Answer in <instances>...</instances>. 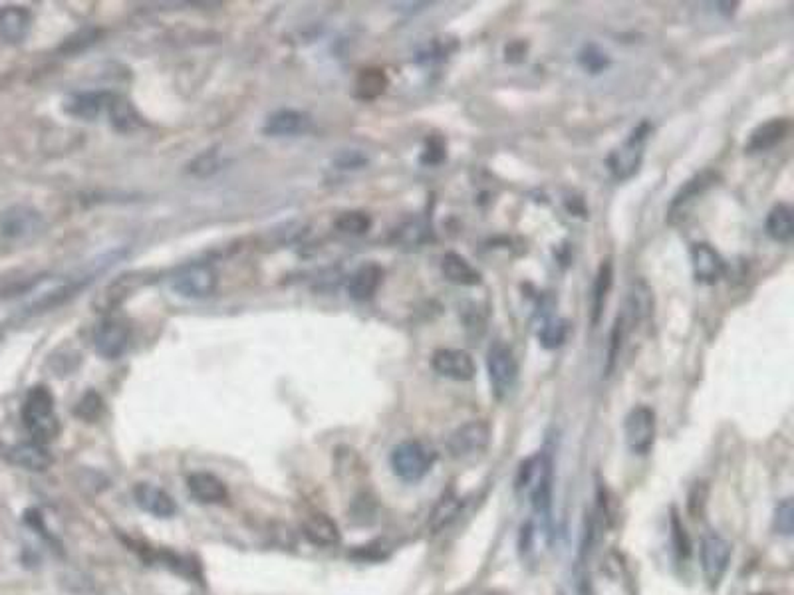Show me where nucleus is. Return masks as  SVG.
Listing matches in <instances>:
<instances>
[{"label":"nucleus","instance_id":"20e7f679","mask_svg":"<svg viewBox=\"0 0 794 595\" xmlns=\"http://www.w3.org/2000/svg\"><path fill=\"white\" fill-rule=\"evenodd\" d=\"M650 135H652V125L648 122H642L638 128L627 135V140L620 145V148L610 153V158H607V169H610V175L616 181L632 179L634 175L640 171L645 153V143H648Z\"/></svg>","mask_w":794,"mask_h":595},{"label":"nucleus","instance_id":"4be33fe9","mask_svg":"<svg viewBox=\"0 0 794 595\" xmlns=\"http://www.w3.org/2000/svg\"><path fill=\"white\" fill-rule=\"evenodd\" d=\"M302 534L306 538L320 545V548H332L340 544V528L338 524L324 512H312L302 520Z\"/></svg>","mask_w":794,"mask_h":595},{"label":"nucleus","instance_id":"423d86ee","mask_svg":"<svg viewBox=\"0 0 794 595\" xmlns=\"http://www.w3.org/2000/svg\"><path fill=\"white\" fill-rule=\"evenodd\" d=\"M487 369L493 385V393L497 395V399H505L518 382V362L513 347L507 346L505 341H495L488 347Z\"/></svg>","mask_w":794,"mask_h":595},{"label":"nucleus","instance_id":"7c9ffc66","mask_svg":"<svg viewBox=\"0 0 794 595\" xmlns=\"http://www.w3.org/2000/svg\"><path fill=\"white\" fill-rule=\"evenodd\" d=\"M334 227L340 232L350 234V237H361L371 229V217L364 211H346L338 214Z\"/></svg>","mask_w":794,"mask_h":595},{"label":"nucleus","instance_id":"9b49d317","mask_svg":"<svg viewBox=\"0 0 794 595\" xmlns=\"http://www.w3.org/2000/svg\"><path fill=\"white\" fill-rule=\"evenodd\" d=\"M488 443H491V427H488V423L469 421L451 433L447 448L455 458H467L487 451Z\"/></svg>","mask_w":794,"mask_h":595},{"label":"nucleus","instance_id":"ea45409f","mask_svg":"<svg viewBox=\"0 0 794 595\" xmlns=\"http://www.w3.org/2000/svg\"><path fill=\"white\" fill-rule=\"evenodd\" d=\"M705 500H707V484H705V482H698V484L693 486V491H691V494H689V512L693 514L695 506L699 504V510H701V514H703Z\"/></svg>","mask_w":794,"mask_h":595},{"label":"nucleus","instance_id":"a878e982","mask_svg":"<svg viewBox=\"0 0 794 595\" xmlns=\"http://www.w3.org/2000/svg\"><path fill=\"white\" fill-rule=\"evenodd\" d=\"M441 272H443V276L451 282V284L457 286L481 284V275H479V270L470 265L465 257L457 255V252H447V255L441 258Z\"/></svg>","mask_w":794,"mask_h":595},{"label":"nucleus","instance_id":"7ed1b4c3","mask_svg":"<svg viewBox=\"0 0 794 595\" xmlns=\"http://www.w3.org/2000/svg\"><path fill=\"white\" fill-rule=\"evenodd\" d=\"M219 286V275L211 262H189L169 278V288L187 300L211 298Z\"/></svg>","mask_w":794,"mask_h":595},{"label":"nucleus","instance_id":"c9c22d12","mask_svg":"<svg viewBox=\"0 0 794 595\" xmlns=\"http://www.w3.org/2000/svg\"><path fill=\"white\" fill-rule=\"evenodd\" d=\"M580 64L586 68V70L598 74L606 70L610 60H607V56L602 50H598L596 46H586L584 52L580 54Z\"/></svg>","mask_w":794,"mask_h":595},{"label":"nucleus","instance_id":"f704fd0d","mask_svg":"<svg viewBox=\"0 0 794 595\" xmlns=\"http://www.w3.org/2000/svg\"><path fill=\"white\" fill-rule=\"evenodd\" d=\"M774 526L777 530L784 536H790L792 528H794V509H792V500L784 499L779 506L777 512H774Z\"/></svg>","mask_w":794,"mask_h":595},{"label":"nucleus","instance_id":"f8f14e48","mask_svg":"<svg viewBox=\"0 0 794 595\" xmlns=\"http://www.w3.org/2000/svg\"><path fill=\"white\" fill-rule=\"evenodd\" d=\"M132 331L127 321L120 318H107L94 334V347L105 359H117L125 354L130 346Z\"/></svg>","mask_w":794,"mask_h":595},{"label":"nucleus","instance_id":"cd10ccee","mask_svg":"<svg viewBox=\"0 0 794 595\" xmlns=\"http://www.w3.org/2000/svg\"><path fill=\"white\" fill-rule=\"evenodd\" d=\"M764 227H767V234H769L772 240L787 245V242H790L792 237H794L792 209L789 207V204H784V203L774 204V207L769 212L767 224H764Z\"/></svg>","mask_w":794,"mask_h":595},{"label":"nucleus","instance_id":"f257e3e1","mask_svg":"<svg viewBox=\"0 0 794 595\" xmlns=\"http://www.w3.org/2000/svg\"><path fill=\"white\" fill-rule=\"evenodd\" d=\"M23 421L34 443L48 445L60 435L62 425L56 415L50 389L44 385H36L28 392L23 407Z\"/></svg>","mask_w":794,"mask_h":595},{"label":"nucleus","instance_id":"b1692460","mask_svg":"<svg viewBox=\"0 0 794 595\" xmlns=\"http://www.w3.org/2000/svg\"><path fill=\"white\" fill-rule=\"evenodd\" d=\"M32 28V14L23 6H6L0 11V36L11 44L26 41Z\"/></svg>","mask_w":794,"mask_h":595},{"label":"nucleus","instance_id":"a211bd4d","mask_svg":"<svg viewBox=\"0 0 794 595\" xmlns=\"http://www.w3.org/2000/svg\"><path fill=\"white\" fill-rule=\"evenodd\" d=\"M310 128V117L298 110H278L270 113L262 125L267 138H294L306 133Z\"/></svg>","mask_w":794,"mask_h":595},{"label":"nucleus","instance_id":"c756f323","mask_svg":"<svg viewBox=\"0 0 794 595\" xmlns=\"http://www.w3.org/2000/svg\"><path fill=\"white\" fill-rule=\"evenodd\" d=\"M461 509H463V499H459V496H455V494L443 496V499H441V502L435 506V510H434V514H431V518H429L431 530L439 532V530L447 528V526L457 518Z\"/></svg>","mask_w":794,"mask_h":595},{"label":"nucleus","instance_id":"c85d7f7f","mask_svg":"<svg viewBox=\"0 0 794 595\" xmlns=\"http://www.w3.org/2000/svg\"><path fill=\"white\" fill-rule=\"evenodd\" d=\"M388 87V76L379 68H366L356 77V97L364 102L378 100V97L386 92Z\"/></svg>","mask_w":794,"mask_h":595},{"label":"nucleus","instance_id":"ddd939ff","mask_svg":"<svg viewBox=\"0 0 794 595\" xmlns=\"http://www.w3.org/2000/svg\"><path fill=\"white\" fill-rule=\"evenodd\" d=\"M731 562V544L717 534L705 536L701 542V570L709 585H719Z\"/></svg>","mask_w":794,"mask_h":595},{"label":"nucleus","instance_id":"72a5a7b5","mask_svg":"<svg viewBox=\"0 0 794 595\" xmlns=\"http://www.w3.org/2000/svg\"><path fill=\"white\" fill-rule=\"evenodd\" d=\"M74 413H76L78 417H80V419H84L86 423L96 421V419L104 413V401H102V397L97 395L96 392H87V393L80 399V401H78V405H76V409H74Z\"/></svg>","mask_w":794,"mask_h":595},{"label":"nucleus","instance_id":"39448f33","mask_svg":"<svg viewBox=\"0 0 794 595\" xmlns=\"http://www.w3.org/2000/svg\"><path fill=\"white\" fill-rule=\"evenodd\" d=\"M435 463V453L419 441H404L394 446L389 455L391 471L406 482H417L431 471Z\"/></svg>","mask_w":794,"mask_h":595},{"label":"nucleus","instance_id":"e433bc0d","mask_svg":"<svg viewBox=\"0 0 794 595\" xmlns=\"http://www.w3.org/2000/svg\"><path fill=\"white\" fill-rule=\"evenodd\" d=\"M97 32L96 28H86V31H80V32H76L74 36H70L66 41V44L62 46V50L64 52H68V54H76V52H80V50H84V48H87V46H92L94 42H96V38H97Z\"/></svg>","mask_w":794,"mask_h":595},{"label":"nucleus","instance_id":"4c0bfd02","mask_svg":"<svg viewBox=\"0 0 794 595\" xmlns=\"http://www.w3.org/2000/svg\"><path fill=\"white\" fill-rule=\"evenodd\" d=\"M399 232H401V237H404V242H407V245H424V242L431 240V229L425 227V224H421L419 221L406 224V227L401 229Z\"/></svg>","mask_w":794,"mask_h":595},{"label":"nucleus","instance_id":"f3484780","mask_svg":"<svg viewBox=\"0 0 794 595\" xmlns=\"http://www.w3.org/2000/svg\"><path fill=\"white\" fill-rule=\"evenodd\" d=\"M133 499L141 510L155 516V518H171L178 512V504H175L173 496L150 482L135 484Z\"/></svg>","mask_w":794,"mask_h":595},{"label":"nucleus","instance_id":"412c9836","mask_svg":"<svg viewBox=\"0 0 794 595\" xmlns=\"http://www.w3.org/2000/svg\"><path fill=\"white\" fill-rule=\"evenodd\" d=\"M107 97H110V92H76L64 100V112L74 120L92 122L105 112Z\"/></svg>","mask_w":794,"mask_h":595},{"label":"nucleus","instance_id":"473e14b6","mask_svg":"<svg viewBox=\"0 0 794 595\" xmlns=\"http://www.w3.org/2000/svg\"><path fill=\"white\" fill-rule=\"evenodd\" d=\"M219 167H221L219 149H209L199 155V158H195V161H191L189 171L195 175V177H209V175L217 173Z\"/></svg>","mask_w":794,"mask_h":595},{"label":"nucleus","instance_id":"dca6fc26","mask_svg":"<svg viewBox=\"0 0 794 595\" xmlns=\"http://www.w3.org/2000/svg\"><path fill=\"white\" fill-rule=\"evenodd\" d=\"M105 115H107V122H110L112 128L117 133H123V135L140 131L147 125L143 115L132 104V100H127L125 95H120V94H110V97H107Z\"/></svg>","mask_w":794,"mask_h":595},{"label":"nucleus","instance_id":"6e6552de","mask_svg":"<svg viewBox=\"0 0 794 595\" xmlns=\"http://www.w3.org/2000/svg\"><path fill=\"white\" fill-rule=\"evenodd\" d=\"M624 433H625L627 448H630L634 455L638 456L648 455L653 448L655 433H658V423H655L653 409L648 405L634 407L625 417Z\"/></svg>","mask_w":794,"mask_h":595},{"label":"nucleus","instance_id":"0eeeda50","mask_svg":"<svg viewBox=\"0 0 794 595\" xmlns=\"http://www.w3.org/2000/svg\"><path fill=\"white\" fill-rule=\"evenodd\" d=\"M717 181H719V173L713 169H705L698 175H693L689 181H685L681 185V189L673 194V199L670 203L668 222L680 224L688 219L695 204L699 203L705 193L717 185Z\"/></svg>","mask_w":794,"mask_h":595},{"label":"nucleus","instance_id":"58836bf2","mask_svg":"<svg viewBox=\"0 0 794 595\" xmlns=\"http://www.w3.org/2000/svg\"><path fill=\"white\" fill-rule=\"evenodd\" d=\"M445 158H447L445 141L441 140V138H431V140H427L425 149H424V153H421V163H425V165H439V163L443 161Z\"/></svg>","mask_w":794,"mask_h":595},{"label":"nucleus","instance_id":"5701e85b","mask_svg":"<svg viewBox=\"0 0 794 595\" xmlns=\"http://www.w3.org/2000/svg\"><path fill=\"white\" fill-rule=\"evenodd\" d=\"M381 282H384V270L376 262L360 266L348 282V294L356 302H368L376 296Z\"/></svg>","mask_w":794,"mask_h":595},{"label":"nucleus","instance_id":"6ab92c4d","mask_svg":"<svg viewBox=\"0 0 794 595\" xmlns=\"http://www.w3.org/2000/svg\"><path fill=\"white\" fill-rule=\"evenodd\" d=\"M6 458L14 466H21L31 473H44L52 466L54 456L46 445L41 443H18L6 448Z\"/></svg>","mask_w":794,"mask_h":595},{"label":"nucleus","instance_id":"aec40b11","mask_svg":"<svg viewBox=\"0 0 794 595\" xmlns=\"http://www.w3.org/2000/svg\"><path fill=\"white\" fill-rule=\"evenodd\" d=\"M789 133H790V120H787V117H774V120L764 122L757 130L751 131V138L747 145H744V149L749 153L771 151L787 140Z\"/></svg>","mask_w":794,"mask_h":595},{"label":"nucleus","instance_id":"393cba45","mask_svg":"<svg viewBox=\"0 0 794 595\" xmlns=\"http://www.w3.org/2000/svg\"><path fill=\"white\" fill-rule=\"evenodd\" d=\"M187 486H189V492H191L193 499L199 500V502H205V504H217V502L227 500V496H229L224 482L219 479V476H214L211 473L189 474Z\"/></svg>","mask_w":794,"mask_h":595},{"label":"nucleus","instance_id":"1a4fd4ad","mask_svg":"<svg viewBox=\"0 0 794 595\" xmlns=\"http://www.w3.org/2000/svg\"><path fill=\"white\" fill-rule=\"evenodd\" d=\"M0 230L11 240H32L44 232L42 214L26 204H16L3 212Z\"/></svg>","mask_w":794,"mask_h":595},{"label":"nucleus","instance_id":"4468645a","mask_svg":"<svg viewBox=\"0 0 794 595\" xmlns=\"http://www.w3.org/2000/svg\"><path fill=\"white\" fill-rule=\"evenodd\" d=\"M431 365L441 377L453 382H470L477 374L473 357L463 349H437L431 357Z\"/></svg>","mask_w":794,"mask_h":595},{"label":"nucleus","instance_id":"bb28decb","mask_svg":"<svg viewBox=\"0 0 794 595\" xmlns=\"http://www.w3.org/2000/svg\"><path fill=\"white\" fill-rule=\"evenodd\" d=\"M612 284H614V265H612L610 258H606L600 262V266H598L594 288H592V324L594 326L600 324V318L604 314L606 300H607V294H610Z\"/></svg>","mask_w":794,"mask_h":595},{"label":"nucleus","instance_id":"2f4dec72","mask_svg":"<svg viewBox=\"0 0 794 595\" xmlns=\"http://www.w3.org/2000/svg\"><path fill=\"white\" fill-rule=\"evenodd\" d=\"M568 334V326L564 320H548L541 331V344L548 349L561 347Z\"/></svg>","mask_w":794,"mask_h":595},{"label":"nucleus","instance_id":"f03ea898","mask_svg":"<svg viewBox=\"0 0 794 595\" xmlns=\"http://www.w3.org/2000/svg\"><path fill=\"white\" fill-rule=\"evenodd\" d=\"M518 489H525L538 516L548 518L552 504V458L548 453H536L523 463L518 471Z\"/></svg>","mask_w":794,"mask_h":595},{"label":"nucleus","instance_id":"9d476101","mask_svg":"<svg viewBox=\"0 0 794 595\" xmlns=\"http://www.w3.org/2000/svg\"><path fill=\"white\" fill-rule=\"evenodd\" d=\"M150 272H125V275L117 276L114 282H110L97 298L94 300V306L97 311H114L125 304V300H130L137 290L143 288L150 282Z\"/></svg>","mask_w":794,"mask_h":595},{"label":"nucleus","instance_id":"2eb2a0df","mask_svg":"<svg viewBox=\"0 0 794 595\" xmlns=\"http://www.w3.org/2000/svg\"><path fill=\"white\" fill-rule=\"evenodd\" d=\"M691 266L695 280L701 282V284H717L725 276V272H727V262L719 255V250L707 245V242L693 245Z\"/></svg>","mask_w":794,"mask_h":595}]
</instances>
